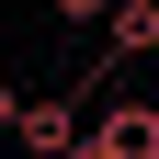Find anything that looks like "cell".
<instances>
[{"instance_id":"5b68a950","label":"cell","mask_w":159,"mask_h":159,"mask_svg":"<svg viewBox=\"0 0 159 159\" xmlns=\"http://www.w3.org/2000/svg\"><path fill=\"white\" fill-rule=\"evenodd\" d=\"M11 114H23V91H11V80H0V136H11Z\"/></svg>"},{"instance_id":"3957f363","label":"cell","mask_w":159,"mask_h":159,"mask_svg":"<svg viewBox=\"0 0 159 159\" xmlns=\"http://www.w3.org/2000/svg\"><path fill=\"white\" fill-rule=\"evenodd\" d=\"M136 57H159V0H114L102 11V68H136Z\"/></svg>"},{"instance_id":"6da1fadb","label":"cell","mask_w":159,"mask_h":159,"mask_svg":"<svg viewBox=\"0 0 159 159\" xmlns=\"http://www.w3.org/2000/svg\"><path fill=\"white\" fill-rule=\"evenodd\" d=\"M91 91H114V68H91L80 91H34V102L11 114V136H0V148H23V159H68V148H80V125H91V114H80Z\"/></svg>"},{"instance_id":"7a4b0ae2","label":"cell","mask_w":159,"mask_h":159,"mask_svg":"<svg viewBox=\"0 0 159 159\" xmlns=\"http://www.w3.org/2000/svg\"><path fill=\"white\" fill-rule=\"evenodd\" d=\"M68 159H159V102H136V91H125V102H102L91 125H80Z\"/></svg>"},{"instance_id":"277c9868","label":"cell","mask_w":159,"mask_h":159,"mask_svg":"<svg viewBox=\"0 0 159 159\" xmlns=\"http://www.w3.org/2000/svg\"><path fill=\"white\" fill-rule=\"evenodd\" d=\"M46 11H57V23H102L114 0H46Z\"/></svg>"}]
</instances>
